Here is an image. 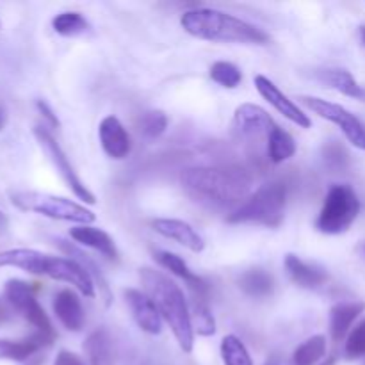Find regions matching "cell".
I'll return each mask as SVG.
<instances>
[{"label":"cell","instance_id":"obj_24","mask_svg":"<svg viewBox=\"0 0 365 365\" xmlns=\"http://www.w3.org/2000/svg\"><path fill=\"white\" fill-rule=\"evenodd\" d=\"M82 348L89 365H114V341L106 328L91 331Z\"/></svg>","mask_w":365,"mask_h":365},{"label":"cell","instance_id":"obj_41","mask_svg":"<svg viewBox=\"0 0 365 365\" xmlns=\"http://www.w3.org/2000/svg\"><path fill=\"white\" fill-rule=\"evenodd\" d=\"M335 364H337V359H335V356H328V359L323 360L319 365H335Z\"/></svg>","mask_w":365,"mask_h":365},{"label":"cell","instance_id":"obj_28","mask_svg":"<svg viewBox=\"0 0 365 365\" xmlns=\"http://www.w3.org/2000/svg\"><path fill=\"white\" fill-rule=\"evenodd\" d=\"M189 312H191V323L195 334L202 337H210L216 334V319L209 307V298H200V296H191L189 303Z\"/></svg>","mask_w":365,"mask_h":365},{"label":"cell","instance_id":"obj_4","mask_svg":"<svg viewBox=\"0 0 365 365\" xmlns=\"http://www.w3.org/2000/svg\"><path fill=\"white\" fill-rule=\"evenodd\" d=\"M287 187L284 182L271 180L260 185L227 217L232 225H262L277 228L284 223Z\"/></svg>","mask_w":365,"mask_h":365},{"label":"cell","instance_id":"obj_38","mask_svg":"<svg viewBox=\"0 0 365 365\" xmlns=\"http://www.w3.org/2000/svg\"><path fill=\"white\" fill-rule=\"evenodd\" d=\"M43 362H45V356H39V355H36V356H32L31 360H29L27 364L25 365H43Z\"/></svg>","mask_w":365,"mask_h":365},{"label":"cell","instance_id":"obj_17","mask_svg":"<svg viewBox=\"0 0 365 365\" xmlns=\"http://www.w3.org/2000/svg\"><path fill=\"white\" fill-rule=\"evenodd\" d=\"M152 228L163 237L170 239V241L178 242L189 252L200 253L205 248V241L202 235L195 230L189 223L182 220H168V217H160V220L152 221Z\"/></svg>","mask_w":365,"mask_h":365},{"label":"cell","instance_id":"obj_16","mask_svg":"<svg viewBox=\"0 0 365 365\" xmlns=\"http://www.w3.org/2000/svg\"><path fill=\"white\" fill-rule=\"evenodd\" d=\"M153 259L157 260V264L160 267L170 271L171 274L178 277L180 280H184L189 291H191V296L209 298V284L202 277L192 273L187 264H185V260L182 257H178L177 253L166 252V250H157V252H153Z\"/></svg>","mask_w":365,"mask_h":365},{"label":"cell","instance_id":"obj_30","mask_svg":"<svg viewBox=\"0 0 365 365\" xmlns=\"http://www.w3.org/2000/svg\"><path fill=\"white\" fill-rule=\"evenodd\" d=\"M52 29L64 38H75V36L86 34L89 31V21L84 14L77 11H64L52 20Z\"/></svg>","mask_w":365,"mask_h":365},{"label":"cell","instance_id":"obj_42","mask_svg":"<svg viewBox=\"0 0 365 365\" xmlns=\"http://www.w3.org/2000/svg\"><path fill=\"white\" fill-rule=\"evenodd\" d=\"M360 39H362V45L365 46V25L360 27Z\"/></svg>","mask_w":365,"mask_h":365},{"label":"cell","instance_id":"obj_25","mask_svg":"<svg viewBox=\"0 0 365 365\" xmlns=\"http://www.w3.org/2000/svg\"><path fill=\"white\" fill-rule=\"evenodd\" d=\"M237 285L250 298L262 299L273 294L274 278L262 267H252L237 278Z\"/></svg>","mask_w":365,"mask_h":365},{"label":"cell","instance_id":"obj_8","mask_svg":"<svg viewBox=\"0 0 365 365\" xmlns=\"http://www.w3.org/2000/svg\"><path fill=\"white\" fill-rule=\"evenodd\" d=\"M32 132H34L36 139H38V143H39V146L43 148V152L46 153V157L50 159V163H52L53 168L57 170V173H59L61 178L66 182V185L70 187V191L73 192L78 200H82L84 203H88V205H95L96 203L95 195H93V192L86 187L84 182L81 180V177L77 175L75 168L71 166L70 159L66 157L64 150L61 148V145L56 141V138L50 134L48 128L41 127V125H36L34 130Z\"/></svg>","mask_w":365,"mask_h":365},{"label":"cell","instance_id":"obj_36","mask_svg":"<svg viewBox=\"0 0 365 365\" xmlns=\"http://www.w3.org/2000/svg\"><path fill=\"white\" fill-rule=\"evenodd\" d=\"M36 107H38L39 114L46 120V123L50 125L52 128H59L61 127V121L59 118L56 116V113L52 110V107L45 102V100H36Z\"/></svg>","mask_w":365,"mask_h":365},{"label":"cell","instance_id":"obj_12","mask_svg":"<svg viewBox=\"0 0 365 365\" xmlns=\"http://www.w3.org/2000/svg\"><path fill=\"white\" fill-rule=\"evenodd\" d=\"M123 296L135 324L145 334L159 335L163 330V316L159 314L152 298L139 289H125Z\"/></svg>","mask_w":365,"mask_h":365},{"label":"cell","instance_id":"obj_29","mask_svg":"<svg viewBox=\"0 0 365 365\" xmlns=\"http://www.w3.org/2000/svg\"><path fill=\"white\" fill-rule=\"evenodd\" d=\"M327 356V337L324 335H314L307 339L303 344L296 348L292 353V364L294 365H319Z\"/></svg>","mask_w":365,"mask_h":365},{"label":"cell","instance_id":"obj_6","mask_svg":"<svg viewBox=\"0 0 365 365\" xmlns=\"http://www.w3.org/2000/svg\"><path fill=\"white\" fill-rule=\"evenodd\" d=\"M360 200L355 189L348 184H334L324 196V203L316 220V228L321 234L339 235L349 230L359 217Z\"/></svg>","mask_w":365,"mask_h":365},{"label":"cell","instance_id":"obj_40","mask_svg":"<svg viewBox=\"0 0 365 365\" xmlns=\"http://www.w3.org/2000/svg\"><path fill=\"white\" fill-rule=\"evenodd\" d=\"M6 319H7V307H6V303L0 302V323Z\"/></svg>","mask_w":365,"mask_h":365},{"label":"cell","instance_id":"obj_9","mask_svg":"<svg viewBox=\"0 0 365 365\" xmlns=\"http://www.w3.org/2000/svg\"><path fill=\"white\" fill-rule=\"evenodd\" d=\"M299 100L319 118L331 121L337 127H341L342 134L348 138V141L353 146L365 150V125L355 114L349 113L346 107L334 102H328V100L317 98V96H302Z\"/></svg>","mask_w":365,"mask_h":365},{"label":"cell","instance_id":"obj_19","mask_svg":"<svg viewBox=\"0 0 365 365\" xmlns=\"http://www.w3.org/2000/svg\"><path fill=\"white\" fill-rule=\"evenodd\" d=\"M56 242H57V248H59L68 259H73L75 262H78L86 271H88L89 277L93 278V282H95L96 289H98V294L103 298V303H106V305H110V302H113V294H110V289L109 285H107L106 277H103V273L100 271L98 264L93 260V257L88 255L84 250L78 248L75 242H68L64 241V239H57Z\"/></svg>","mask_w":365,"mask_h":365},{"label":"cell","instance_id":"obj_14","mask_svg":"<svg viewBox=\"0 0 365 365\" xmlns=\"http://www.w3.org/2000/svg\"><path fill=\"white\" fill-rule=\"evenodd\" d=\"M100 145L107 157L114 160H123L130 155L132 141L127 128L116 116H106L98 127Z\"/></svg>","mask_w":365,"mask_h":365},{"label":"cell","instance_id":"obj_35","mask_svg":"<svg viewBox=\"0 0 365 365\" xmlns=\"http://www.w3.org/2000/svg\"><path fill=\"white\" fill-rule=\"evenodd\" d=\"M344 353L349 360H359L365 356V319L349 331Z\"/></svg>","mask_w":365,"mask_h":365},{"label":"cell","instance_id":"obj_15","mask_svg":"<svg viewBox=\"0 0 365 365\" xmlns=\"http://www.w3.org/2000/svg\"><path fill=\"white\" fill-rule=\"evenodd\" d=\"M56 341V335H46L34 331L32 335L18 341L11 339H0V360H11V362H29L32 356L38 355L43 348H48Z\"/></svg>","mask_w":365,"mask_h":365},{"label":"cell","instance_id":"obj_10","mask_svg":"<svg viewBox=\"0 0 365 365\" xmlns=\"http://www.w3.org/2000/svg\"><path fill=\"white\" fill-rule=\"evenodd\" d=\"M45 277L73 285V287L77 289L81 294H84L86 298H95L96 296V285L95 282H93V278L89 277L88 271H86L81 264L75 262L73 259L50 255L48 264H46Z\"/></svg>","mask_w":365,"mask_h":365},{"label":"cell","instance_id":"obj_26","mask_svg":"<svg viewBox=\"0 0 365 365\" xmlns=\"http://www.w3.org/2000/svg\"><path fill=\"white\" fill-rule=\"evenodd\" d=\"M319 78L324 84L330 86L335 91L342 93V95L349 96V98H356L365 102V88L355 81L351 73L348 70H342V68H330V70L319 71Z\"/></svg>","mask_w":365,"mask_h":365},{"label":"cell","instance_id":"obj_31","mask_svg":"<svg viewBox=\"0 0 365 365\" xmlns=\"http://www.w3.org/2000/svg\"><path fill=\"white\" fill-rule=\"evenodd\" d=\"M168 125H170V120H168L166 113L159 109H152L143 113L141 116L138 118V132L146 139H155L159 135H163L166 132Z\"/></svg>","mask_w":365,"mask_h":365},{"label":"cell","instance_id":"obj_43","mask_svg":"<svg viewBox=\"0 0 365 365\" xmlns=\"http://www.w3.org/2000/svg\"><path fill=\"white\" fill-rule=\"evenodd\" d=\"M359 253H360V255H362L364 259H365V242H362V245L359 246Z\"/></svg>","mask_w":365,"mask_h":365},{"label":"cell","instance_id":"obj_37","mask_svg":"<svg viewBox=\"0 0 365 365\" xmlns=\"http://www.w3.org/2000/svg\"><path fill=\"white\" fill-rule=\"evenodd\" d=\"M53 365H86V364L84 360H82L78 355H75V353L68 351V349H61V351L57 353L56 360H53Z\"/></svg>","mask_w":365,"mask_h":365},{"label":"cell","instance_id":"obj_33","mask_svg":"<svg viewBox=\"0 0 365 365\" xmlns=\"http://www.w3.org/2000/svg\"><path fill=\"white\" fill-rule=\"evenodd\" d=\"M209 75L216 84L227 89H235L242 82V71L234 63H228V61H217V63H214L210 66Z\"/></svg>","mask_w":365,"mask_h":365},{"label":"cell","instance_id":"obj_39","mask_svg":"<svg viewBox=\"0 0 365 365\" xmlns=\"http://www.w3.org/2000/svg\"><path fill=\"white\" fill-rule=\"evenodd\" d=\"M6 123H7V113H6V109H4V107L0 106V130H2V128L6 127Z\"/></svg>","mask_w":365,"mask_h":365},{"label":"cell","instance_id":"obj_13","mask_svg":"<svg viewBox=\"0 0 365 365\" xmlns=\"http://www.w3.org/2000/svg\"><path fill=\"white\" fill-rule=\"evenodd\" d=\"M234 123L239 134L248 139H267L271 130L277 127L269 113L260 106H255V103H242V106H239L234 114Z\"/></svg>","mask_w":365,"mask_h":365},{"label":"cell","instance_id":"obj_1","mask_svg":"<svg viewBox=\"0 0 365 365\" xmlns=\"http://www.w3.org/2000/svg\"><path fill=\"white\" fill-rule=\"evenodd\" d=\"M184 191L195 202L212 209L237 205L252 189V175L241 166H195L182 171Z\"/></svg>","mask_w":365,"mask_h":365},{"label":"cell","instance_id":"obj_7","mask_svg":"<svg viewBox=\"0 0 365 365\" xmlns=\"http://www.w3.org/2000/svg\"><path fill=\"white\" fill-rule=\"evenodd\" d=\"M4 296H6V303L13 310H16L32 328L34 331L46 335H56L52 323H50L48 316H46L45 309L39 305L36 292L31 284L18 278H11L6 282L4 287Z\"/></svg>","mask_w":365,"mask_h":365},{"label":"cell","instance_id":"obj_23","mask_svg":"<svg viewBox=\"0 0 365 365\" xmlns=\"http://www.w3.org/2000/svg\"><path fill=\"white\" fill-rule=\"evenodd\" d=\"M365 310L362 302H344L337 303L330 310V334L334 342H342L351 331L353 323L360 317Z\"/></svg>","mask_w":365,"mask_h":365},{"label":"cell","instance_id":"obj_11","mask_svg":"<svg viewBox=\"0 0 365 365\" xmlns=\"http://www.w3.org/2000/svg\"><path fill=\"white\" fill-rule=\"evenodd\" d=\"M253 82H255V88L257 91H259V95L262 96L266 102H269L282 116L287 118L289 121H292V123L298 125V127L302 128L312 127V120L309 118V114L303 113L298 107V103L292 102V100L289 98L271 78H267L266 75H255Z\"/></svg>","mask_w":365,"mask_h":365},{"label":"cell","instance_id":"obj_20","mask_svg":"<svg viewBox=\"0 0 365 365\" xmlns=\"http://www.w3.org/2000/svg\"><path fill=\"white\" fill-rule=\"evenodd\" d=\"M285 271L289 278L302 289H317L328 282V273L324 267L305 262L292 253L285 257Z\"/></svg>","mask_w":365,"mask_h":365},{"label":"cell","instance_id":"obj_18","mask_svg":"<svg viewBox=\"0 0 365 365\" xmlns=\"http://www.w3.org/2000/svg\"><path fill=\"white\" fill-rule=\"evenodd\" d=\"M52 309L59 323L70 331H81L86 324V312L81 298L71 289H63L53 296Z\"/></svg>","mask_w":365,"mask_h":365},{"label":"cell","instance_id":"obj_44","mask_svg":"<svg viewBox=\"0 0 365 365\" xmlns=\"http://www.w3.org/2000/svg\"><path fill=\"white\" fill-rule=\"evenodd\" d=\"M7 223V220H6V216H4L2 214V210H0V227H4V225Z\"/></svg>","mask_w":365,"mask_h":365},{"label":"cell","instance_id":"obj_45","mask_svg":"<svg viewBox=\"0 0 365 365\" xmlns=\"http://www.w3.org/2000/svg\"><path fill=\"white\" fill-rule=\"evenodd\" d=\"M266 365H274V364H273V362H267Z\"/></svg>","mask_w":365,"mask_h":365},{"label":"cell","instance_id":"obj_5","mask_svg":"<svg viewBox=\"0 0 365 365\" xmlns=\"http://www.w3.org/2000/svg\"><path fill=\"white\" fill-rule=\"evenodd\" d=\"M11 203L24 212L41 214L50 220L66 221V223L91 225L96 216L93 210L63 196H53L39 191H13L9 195Z\"/></svg>","mask_w":365,"mask_h":365},{"label":"cell","instance_id":"obj_27","mask_svg":"<svg viewBox=\"0 0 365 365\" xmlns=\"http://www.w3.org/2000/svg\"><path fill=\"white\" fill-rule=\"evenodd\" d=\"M296 150L298 146H296L294 138L280 125H277L267 135V159L273 164H282L289 160L291 157H294Z\"/></svg>","mask_w":365,"mask_h":365},{"label":"cell","instance_id":"obj_21","mask_svg":"<svg viewBox=\"0 0 365 365\" xmlns=\"http://www.w3.org/2000/svg\"><path fill=\"white\" fill-rule=\"evenodd\" d=\"M48 257L50 255L38 252V250H6V252H0V267H18V269L25 271V273L36 274V277H45Z\"/></svg>","mask_w":365,"mask_h":365},{"label":"cell","instance_id":"obj_2","mask_svg":"<svg viewBox=\"0 0 365 365\" xmlns=\"http://www.w3.org/2000/svg\"><path fill=\"white\" fill-rule=\"evenodd\" d=\"M180 25L192 38L220 43H241V45H267L269 34L257 25L241 18L210 7H196L185 11Z\"/></svg>","mask_w":365,"mask_h":365},{"label":"cell","instance_id":"obj_32","mask_svg":"<svg viewBox=\"0 0 365 365\" xmlns=\"http://www.w3.org/2000/svg\"><path fill=\"white\" fill-rule=\"evenodd\" d=\"M221 359L225 365H253L245 342L235 335H227L221 341Z\"/></svg>","mask_w":365,"mask_h":365},{"label":"cell","instance_id":"obj_3","mask_svg":"<svg viewBox=\"0 0 365 365\" xmlns=\"http://www.w3.org/2000/svg\"><path fill=\"white\" fill-rule=\"evenodd\" d=\"M139 278L145 292L155 303L163 319L170 324L182 351L191 353L195 346V330H192L191 312L184 291L166 274L152 267L139 269Z\"/></svg>","mask_w":365,"mask_h":365},{"label":"cell","instance_id":"obj_22","mask_svg":"<svg viewBox=\"0 0 365 365\" xmlns=\"http://www.w3.org/2000/svg\"><path fill=\"white\" fill-rule=\"evenodd\" d=\"M70 237L73 239L75 245L95 250V252H98L106 259L118 260L116 245H114L113 237L107 232H103L102 228L91 227V225H77V227L70 230Z\"/></svg>","mask_w":365,"mask_h":365},{"label":"cell","instance_id":"obj_34","mask_svg":"<svg viewBox=\"0 0 365 365\" xmlns=\"http://www.w3.org/2000/svg\"><path fill=\"white\" fill-rule=\"evenodd\" d=\"M323 160L331 171H344L349 166V153L339 141H328L323 146Z\"/></svg>","mask_w":365,"mask_h":365}]
</instances>
